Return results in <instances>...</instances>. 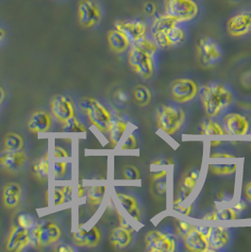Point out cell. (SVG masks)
Returning <instances> with one entry per match:
<instances>
[{
  "instance_id": "6da1fadb",
  "label": "cell",
  "mask_w": 251,
  "mask_h": 252,
  "mask_svg": "<svg viewBox=\"0 0 251 252\" xmlns=\"http://www.w3.org/2000/svg\"><path fill=\"white\" fill-rule=\"evenodd\" d=\"M198 94L206 115L210 118L220 116L233 103L232 92L221 83L203 85Z\"/></svg>"
},
{
  "instance_id": "7a4b0ae2",
  "label": "cell",
  "mask_w": 251,
  "mask_h": 252,
  "mask_svg": "<svg viewBox=\"0 0 251 252\" xmlns=\"http://www.w3.org/2000/svg\"><path fill=\"white\" fill-rule=\"evenodd\" d=\"M185 113L181 108L172 105H160L156 110L157 124L167 135L177 133L185 123Z\"/></svg>"
},
{
  "instance_id": "3957f363",
  "label": "cell",
  "mask_w": 251,
  "mask_h": 252,
  "mask_svg": "<svg viewBox=\"0 0 251 252\" xmlns=\"http://www.w3.org/2000/svg\"><path fill=\"white\" fill-rule=\"evenodd\" d=\"M164 11L178 23L183 24L197 17L199 7L194 0H164Z\"/></svg>"
},
{
  "instance_id": "277c9868",
  "label": "cell",
  "mask_w": 251,
  "mask_h": 252,
  "mask_svg": "<svg viewBox=\"0 0 251 252\" xmlns=\"http://www.w3.org/2000/svg\"><path fill=\"white\" fill-rule=\"evenodd\" d=\"M31 245L35 248H45L56 244L61 239L62 231L57 224L44 221L36 224L31 232Z\"/></svg>"
},
{
  "instance_id": "5b68a950",
  "label": "cell",
  "mask_w": 251,
  "mask_h": 252,
  "mask_svg": "<svg viewBox=\"0 0 251 252\" xmlns=\"http://www.w3.org/2000/svg\"><path fill=\"white\" fill-rule=\"evenodd\" d=\"M128 63L141 78L150 79L154 74V56L131 45L128 53Z\"/></svg>"
},
{
  "instance_id": "8992f818",
  "label": "cell",
  "mask_w": 251,
  "mask_h": 252,
  "mask_svg": "<svg viewBox=\"0 0 251 252\" xmlns=\"http://www.w3.org/2000/svg\"><path fill=\"white\" fill-rule=\"evenodd\" d=\"M146 249L149 252H174L177 249L176 238L170 233L153 229L145 235Z\"/></svg>"
},
{
  "instance_id": "52a82bcc",
  "label": "cell",
  "mask_w": 251,
  "mask_h": 252,
  "mask_svg": "<svg viewBox=\"0 0 251 252\" xmlns=\"http://www.w3.org/2000/svg\"><path fill=\"white\" fill-rule=\"evenodd\" d=\"M85 113L93 126L103 133L109 132L113 122V116L102 104L94 98H90V103L85 110Z\"/></svg>"
},
{
  "instance_id": "ba28073f",
  "label": "cell",
  "mask_w": 251,
  "mask_h": 252,
  "mask_svg": "<svg viewBox=\"0 0 251 252\" xmlns=\"http://www.w3.org/2000/svg\"><path fill=\"white\" fill-rule=\"evenodd\" d=\"M170 92L176 103L185 104L194 99L199 92V88L194 80L183 78L172 83Z\"/></svg>"
},
{
  "instance_id": "9c48e42d",
  "label": "cell",
  "mask_w": 251,
  "mask_h": 252,
  "mask_svg": "<svg viewBox=\"0 0 251 252\" xmlns=\"http://www.w3.org/2000/svg\"><path fill=\"white\" fill-rule=\"evenodd\" d=\"M197 54L203 66L212 67L221 60L222 50L216 40L211 37H203L198 43Z\"/></svg>"
},
{
  "instance_id": "30bf717a",
  "label": "cell",
  "mask_w": 251,
  "mask_h": 252,
  "mask_svg": "<svg viewBox=\"0 0 251 252\" xmlns=\"http://www.w3.org/2000/svg\"><path fill=\"white\" fill-rule=\"evenodd\" d=\"M222 126L226 134L245 136L251 129V122L247 116L238 113H228L223 116Z\"/></svg>"
},
{
  "instance_id": "8fae6325",
  "label": "cell",
  "mask_w": 251,
  "mask_h": 252,
  "mask_svg": "<svg viewBox=\"0 0 251 252\" xmlns=\"http://www.w3.org/2000/svg\"><path fill=\"white\" fill-rule=\"evenodd\" d=\"M228 34L233 37H243L251 32V9L241 10L228 20Z\"/></svg>"
},
{
  "instance_id": "7c38bea8",
  "label": "cell",
  "mask_w": 251,
  "mask_h": 252,
  "mask_svg": "<svg viewBox=\"0 0 251 252\" xmlns=\"http://www.w3.org/2000/svg\"><path fill=\"white\" fill-rule=\"evenodd\" d=\"M114 29L118 30L127 37L131 45L137 43L147 36L148 27L142 20H118L114 23Z\"/></svg>"
},
{
  "instance_id": "4fadbf2b",
  "label": "cell",
  "mask_w": 251,
  "mask_h": 252,
  "mask_svg": "<svg viewBox=\"0 0 251 252\" xmlns=\"http://www.w3.org/2000/svg\"><path fill=\"white\" fill-rule=\"evenodd\" d=\"M101 10L93 0H81L79 4V20L82 27L93 28L101 20Z\"/></svg>"
},
{
  "instance_id": "5bb4252c",
  "label": "cell",
  "mask_w": 251,
  "mask_h": 252,
  "mask_svg": "<svg viewBox=\"0 0 251 252\" xmlns=\"http://www.w3.org/2000/svg\"><path fill=\"white\" fill-rule=\"evenodd\" d=\"M183 239L184 248L188 252H211L208 237L198 229L197 226H194L183 236Z\"/></svg>"
},
{
  "instance_id": "9a60e30c",
  "label": "cell",
  "mask_w": 251,
  "mask_h": 252,
  "mask_svg": "<svg viewBox=\"0 0 251 252\" xmlns=\"http://www.w3.org/2000/svg\"><path fill=\"white\" fill-rule=\"evenodd\" d=\"M29 230L30 229H25L19 225L13 226L7 239V250L9 252H14L25 250L31 244V235Z\"/></svg>"
},
{
  "instance_id": "2e32d148",
  "label": "cell",
  "mask_w": 251,
  "mask_h": 252,
  "mask_svg": "<svg viewBox=\"0 0 251 252\" xmlns=\"http://www.w3.org/2000/svg\"><path fill=\"white\" fill-rule=\"evenodd\" d=\"M27 160L23 151L4 150L0 153V168L8 172H17L23 168Z\"/></svg>"
},
{
  "instance_id": "e0dca14e",
  "label": "cell",
  "mask_w": 251,
  "mask_h": 252,
  "mask_svg": "<svg viewBox=\"0 0 251 252\" xmlns=\"http://www.w3.org/2000/svg\"><path fill=\"white\" fill-rule=\"evenodd\" d=\"M51 111L58 121L63 124L75 116L73 104L63 95H56L53 97L51 101Z\"/></svg>"
},
{
  "instance_id": "ac0fdd59",
  "label": "cell",
  "mask_w": 251,
  "mask_h": 252,
  "mask_svg": "<svg viewBox=\"0 0 251 252\" xmlns=\"http://www.w3.org/2000/svg\"><path fill=\"white\" fill-rule=\"evenodd\" d=\"M73 239L77 246L95 248L101 241V232L96 226L92 227L91 229H79L73 233Z\"/></svg>"
},
{
  "instance_id": "d6986e66",
  "label": "cell",
  "mask_w": 251,
  "mask_h": 252,
  "mask_svg": "<svg viewBox=\"0 0 251 252\" xmlns=\"http://www.w3.org/2000/svg\"><path fill=\"white\" fill-rule=\"evenodd\" d=\"M208 241L211 252L221 251L227 248L230 242V231L228 228L222 226L212 227L208 235Z\"/></svg>"
},
{
  "instance_id": "ffe728a7",
  "label": "cell",
  "mask_w": 251,
  "mask_h": 252,
  "mask_svg": "<svg viewBox=\"0 0 251 252\" xmlns=\"http://www.w3.org/2000/svg\"><path fill=\"white\" fill-rule=\"evenodd\" d=\"M198 181H199V172L193 170L187 173L180 183L178 194L175 199H178L181 201H186L188 197L193 194Z\"/></svg>"
},
{
  "instance_id": "44dd1931",
  "label": "cell",
  "mask_w": 251,
  "mask_h": 252,
  "mask_svg": "<svg viewBox=\"0 0 251 252\" xmlns=\"http://www.w3.org/2000/svg\"><path fill=\"white\" fill-rule=\"evenodd\" d=\"M22 196L20 185L16 183L6 184L2 191L3 204L7 209H15L19 205Z\"/></svg>"
},
{
  "instance_id": "7402d4cb",
  "label": "cell",
  "mask_w": 251,
  "mask_h": 252,
  "mask_svg": "<svg viewBox=\"0 0 251 252\" xmlns=\"http://www.w3.org/2000/svg\"><path fill=\"white\" fill-rule=\"evenodd\" d=\"M28 126L33 133L47 132L51 126V116L44 111H37L31 116Z\"/></svg>"
},
{
  "instance_id": "603a6c76",
  "label": "cell",
  "mask_w": 251,
  "mask_h": 252,
  "mask_svg": "<svg viewBox=\"0 0 251 252\" xmlns=\"http://www.w3.org/2000/svg\"><path fill=\"white\" fill-rule=\"evenodd\" d=\"M133 230L126 229L124 227H117L113 229L110 235V242L115 249L122 250L128 247L132 242Z\"/></svg>"
},
{
  "instance_id": "cb8c5ba5",
  "label": "cell",
  "mask_w": 251,
  "mask_h": 252,
  "mask_svg": "<svg viewBox=\"0 0 251 252\" xmlns=\"http://www.w3.org/2000/svg\"><path fill=\"white\" fill-rule=\"evenodd\" d=\"M117 199L120 205L126 211V213L135 221H141V213L138 205L137 200L132 195H126L124 193H116Z\"/></svg>"
},
{
  "instance_id": "d4e9b609",
  "label": "cell",
  "mask_w": 251,
  "mask_h": 252,
  "mask_svg": "<svg viewBox=\"0 0 251 252\" xmlns=\"http://www.w3.org/2000/svg\"><path fill=\"white\" fill-rule=\"evenodd\" d=\"M108 43L112 50L115 53H123L127 50L131 43L127 37L118 30L114 29L108 34Z\"/></svg>"
},
{
  "instance_id": "484cf974",
  "label": "cell",
  "mask_w": 251,
  "mask_h": 252,
  "mask_svg": "<svg viewBox=\"0 0 251 252\" xmlns=\"http://www.w3.org/2000/svg\"><path fill=\"white\" fill-rule=\"evenodd\" d=\"M178 23L176 20H174L168 14H158L155 15L152 23L150 26V33L151 35L157 34V33H165Z\"/></svg>"
},
{
  "instance_id": "4316f807",
  "label": "cell",
  "mask_w": 251,
  "mask_h": 252,
  "mask_svg": "<svg viewBox=\"0 0 251 252\" xmlns=\"http://www.w3.org/2000/svg\"><path fill=\"white\" fill-rule=\"evenodd\" d=\"M240 214L233 208H220L216 209L215 211L206 214L202 218V220L208 221H231L239 218Z\"/></svg>"
},
{
  "instance_id": "83f0119b",
  "label": "cell",
  "mask_w": 251,
  "mask_h": 252,
  "mask_svg": "<svg viewBox=\"0 0 251 252\" xmlns=\"http://www.w3.org/2000/svg\"><path fill=\"white\" fill-rule=\"evenodd\" d=\"M127 126H128L127 123L124 120L118 119V118L116 119L113 118V122L108 133L110 134V140L114 147H116L119 144V142L125 134Z\"/></svg>"
},
{
  "instance_id": "f1b7e54d",
  "label": "cell",
  "mask_w": 251,
  "mask_h": 252,
  "mask_svg": "<svg viewBox=\"0 0 251 252\" xmlns=\"http://www.w3.org/2000/svg\"><path fill=\"white\" fill-rule=\"evenodd\" d=\"M199 133L206 136H222L226 134L223 126L211 118L207 119L200 124Z\"/></svg>"
},
{
  "instance_id": "f546056e",
  "label": "cell",
  "mask_w": 251,
  "mask_h": 252,
  "mask_svg": "<svg viewBox=\"0 0 251 252\" xmlns=\"http://www.w3.org/2000/svg\"><path fill=\"white\" fill-rule=\"evenodd\" d=\"M166 39L168 47L180 46L186 39L185 29L181 24H177L166 32Z\"/></svg>"
},
{
  "instance_id": "4dcf8cb0",
  "label": "cell",
  "mask_w": 251,
  "mask_h": 252,
  "mask_svg": "<svg viewBox=\"0 0 251 252\" xmlns=\"http://www.w3.org/2000/svg\"><path fill=\"white\" fill-rule=\"evenodd\" d=\"M106 186L104 185H94L88 188L86 191L87 202L92 207H98L102 203L104 196L106 194Z\"/></svg>"
},
{
  "instance_id": "1f68e13d",
  "label": "cell",
  "mask_w": 251,
  "mask_h": 252,
  "mask_svg": "<svg viewBox=\"0 0 251 252\" xmlns=\"http://www.w3.org/2000/svg\"><path fill=\"white\" fill-rule=\"evenodd\" d=\"M133 96L139 106L146 107L152 100V92L147 85L138 84L133 90Z\"/></svg>"
},
{
  "instance_id": "d6a6232c",
  "label": "cell",
  "mask_w": 251,
  "mask_h": 252,
  "mask_svg": "<svg viewBox=\"0 0 251 252\" xmlns=\"http://www.w3.org/2000/svg\"><path fill=\"white\" fill-rule=\"evenodd\" d=\"M32 171L39 181L46 182L48 180V173H49L48 154H46L42 159L35 162L32 166Z\"/></svg>"
},
{
  "instance_id": "836d02e7",
  "label": "cell",
  "mask_w": 251,
  "mask_h": 252,
  "mask_svg": "<svg viewBox=\"0 0 251 252\" xmlns=\"http://www.w3.org/2000/svg\"><path fill=\"white\" fill-rule=\"evenodd\" d=\"M4 147L5 150L9 151H22L24 147L23 138L15 132H10L5 137Z\"/></svg>"
},
{
  "instance_id": "e575fe53",
  "label": "cell",
  "mask_w": 251,
  "mask_h": 252,
  "mask_svg": "<svg viewBox=\"0 0 251 252\" xmlns=\"http://www.w3.org/2000/svg\"><path fill=\"white\" fill-rule=\"evenodd\" d=\"M210 171L217 176H228L237 171L238 165L236 163H223V164H210Z\"/></svg>"
},
{
  "instance_id": "d590c367",
  "label": "cell",
  "mask_w": 251,
  "mask_h": 252,
  "mask_svg": "<svg viewBox=\"0 0 251 252\" xmlns=\"http://www.w3.org/2000/svg\"><path fill=\"white\" fill-rule=\"evenodd\" d=\"M63 131L70 133H84L86 131L84 126L79 122V120L74 116L70 118L68 121L63 124Z\"/></svg>"
},
{
  "instance_id": "8d00e7d4",
  "label": "cell",
  "mask_w": 251,
  "mask_h": 252,
  "mask_svg": "<svg viewBox=\"0 0 251 252\" xmlns=\"http://www.w3.org/2000/svg\"><path fill=\"white\" fill-rule=\"evenodd\" d=\"M133 45L138 46L142 50L148 52L149 54L152 55V56H155V54L157 53V51L159 49V47L156 45V43L152 40V38H148L147 36L144 37L143 39H141L140 41H138L137 43H135Z\"/></svg>"
},
{
  "instance_id": "74e56055",
  "label": "cell",
  "mask_w": 251,
  "mask_h": 252,
  "mask_svg": "<svg viewBox=\"0 0 251 252\" xmlns=\"http://www.w3.org/2000/svg\"><path fill=\"white\" fill-rule=\"evenodd\" d=\"M172 208L175 212L180 213L185 217H189L193 213V204H186L185 201H181L178 199L173 200Z\"/></svg>"
},
{
  "instance_id": "f35d334b",
  "label": "cell",
  "mask_w": 251,
  "mask_h": 252,
  "mask_svg": "<svg viewBox=\"0 0 251 252\" xmlns=\"http://www.w3.org/2000/svg\"><path fill=\"white\" fill-rule=\"evenodd\" d=\"M153 185V192L157 195H165L167 192V184H166V178L160 180H152Z\"/></svg>"
},
{
  "instance_id": "ab89813d",
  "label": "cell",
  "mask_w": 251,
  "mask_h": 252,
  "mask_svg": "<svg viewBox=\"0 0 251 252\" xmlns=\"http://www.w3.org/2000/svg\"><path fill=\"white\" fill-rule=\"evenodd\" d=\"M123 176L127 181H137L140 179V172L137 167L133 165H127L123 169Z\"/></svg>"
},
{
  "instance_id": "60d3db41",
  "label": "cell",
  "mask_w": 251,
  "mask_h": 252,
  "mask_svg": "<svg viewBox=\"0 0 251 252\" xmlns=\"http://www.w3.org/2000/svg\"><path fill=\"white\" fill-rule=\"evenodd\" d=\"M17 225L23 227L25 229H31L34 227V221L30 215H20L17 218Z\"/></svg>"
},
{
  "instance_id": "b9f144b4",
  "label": "cell",
  "mask_w": 251,
  "mask_h": 252,
  "mask_svg": "<svg viewBox=\"0 0 251 252\" xmlns=\"http://www.w3.org/2000/svg\"><path fill=\"white\" fill-rule=\"evenodd\" d=\"M137 148V140L136 137L133 134H129L127 137L126 138L122 147L120 148L121 150H132Z\"/></svg>"
},
{
  "instance_id": "7bdbcfd3",
  "label": "cell",
  "mask_w": 251,
  "mask_h": 252,
  "mask_svg": "<svg viewBox=\"0 0 251 252\" xmlns=\"http://www.w3.org/2000/svg\"><path fill=\"white\" fill-rule=\"evenodd\" d=\"M193 227H194L193 225H191V224H189V223H187V222H185V221H183V220H178V224H177L176 229H177V231H178L179 235L182 236V238H183V236H184L189 230H191Z\"/></svg>"
},
{
  "instance_id": "ee69618b",
  "label": "cell",
  "mask_w": 251,
  "mask_h": 252,
  "mask_svg": "<svg viewBox=\"0 0 251 252\" xmlns=\"http://www.w3.org/2000/svg\"><path fill=\"white\" fill-rule=\"evenodd\" d=\"M67 168V162L66 161H56L54 163V174L56 178H61L65 175Z\"/></svg>"
},
{
  "instance_id": "f6af8a7d",
  "label": "cell",
  "mask_w": 251,
  "mask_h": 252,
  "mask_svg": "<svg viewBox=\"0 0 251 252\" xmlns=\"http://www.w3.org/2000/svg\"><path fill=\"white\" fill-rule=\"evenodd\" d=\"M64 202H66V199H65V195H64V193H63L62 187H60V188L56 187L55 188V193H54V204H55V206L62 205Z\"/></svg>"
},
{
  "instance_id": "bcb514c9",
  "label": "cell",
  "mask_w": 251,
  "mask_h": 252,
  "mask_svg": "<svg viewBox=\"0 0 251 252\" xmlns=\"http://www.w3.org/2000/svg\"><path fill=\"white\" fill-rule=\"evenodd\" d=\"M211 159H235L236 156L232 155L228 152H223V151H218V152H212L210 154Z\"/></svg>"
},
{
  "instance_id": "7dc6e473",
  "label": "cell",
  "mask_w": 251,
  "mask_h": 252,
  "mask_svg": "<svg viewBox=\"0 0 251 252\" xmlns=\"http://www.w3.org/2000/svg\"><path fill=\"white\" fill-rule=\"evenodd\" d=\"M156 12H157V7H156L155 3H153V2H147L144 5V12L148 16H155Z\"/></svg>"
},
{
  "instance_id": "c3c4849f",
  "label": "cell",
  "mask_w": 251,
  "mask_h": 252,
  "mask_svg": "<svg viewBox=\"0 0 251 252\" xmlns=\"http://www.w3.org/2000/svg\"><path fill=\"white\" fill-rule=\"evenodd\" d=\"M54 155H55V158L57 159H61V158H67L68 157V153L66 150L63 149V148H60V147H56L55 150H54Z\"/></svg>"
},
{
  "instance_id": "681fc988",
  "label": "cell",
  "mask_w": 251,
  "mask_h": 252,
  "mask_svg": "<svg viewBox=\"0 0 251 252\" xmlns=\"http://www.w3.org/2000/svg\"><path fill=\"white\" fill-rule=\"evenodd\" d=\"M244 195H245V198L251 203V181L250 183H248V184L245 185V187H244Z\"/></svg>"
},
{
  "instance_id": "f907efd6",
  "label": "cell",
  "mask_w": 251,
  "mask_h": 252,
  "mask_svg": "<svg viewBox=\"0 0 251 252\" xmlns=\"http://www.w3.org/2000/svg\"><path fill=\"white\" fill-rule=\"evenodd\" d=\"M55 251L58 252H73L74 249L68 244H62L61 246H58Z\"/></svg>"
},
{
  "instance_id": "816d5d0a",
  "label": "cell",
  "mask_w": 251,
  "mask_h": 252,
  "mask_svg": "<svg viewBox=\"0 0 251 252\" xmlns=\"http://www.w3.org/2000/svg\"><path fill=\"white\" fill-rule=\"evenodd\" d=\"M167 177V171L166 170H159L152 174V180H160Z\"/></svg>"
},
{
  "instance_id": "f5cc1de1",
  "label": "cell",
  "mask_w": 251,
  "mask_h": 252,
  "mask_svg": "<svg viewBox=\"0 0 251 252\" xmlns=\"http://www.w3.org/2000/svg\"><path fill=\"white\" fill-rule=\"evenodd\" d=\"M64 195H65V199H66V202L67 201H71V198H72V187L71 186H63L62 187Z\"/></svg>"
},
{
  "instance_id": "db71d44e",
  "label": "cell",
  "mask_w": 251,
  "mask_h": 252,
  "mask_svg": "<svg viewBox=\"0 0 251 252\" xmlns=\"http://www.w3.org/2000/svg\"><path fill=\"white\" fill-rule=\"evenodd\" d=\"M233 208L240 214V213H242V212H244V211H246L248 209V205H247V203L244 200H240L239 202Z\"/></svg>"
},
{
  "instance_id": "11a10c76",
  "label": "cell",
  "mask_w": 251,
  "mask_h": 252,
  "mask_svg": "<svg viewBox=\"0 0 251 252\" xmlns=\"http://www.w3.org/2000/svg\"><path fill=\"white\" fill-rule=\"evenodd\" d=\"M119 222H120V226L121 227H124L126 229H130V230H133V229L131 228V226L129 225V223L126 222L125 218H123L121 215H119Z\"/></svg>"
},
{
  "instance_id": "9f6ffc18",
  "label": "cell",
  "mask_w": 251,
  "mask_h": 252,
  "mask_svg": "<svg viewBox=\"0 0 251 252\" xmlns=\"http://www.w3.org/2000/svg\"><path fill=\"white\" fill-rule=\"evenodd\" d=\"M117 96H118V99L120 100V101H122V102H126V100H127V96H126V94L125 93L123 92V91H119V92H117Z\"/></svg>"
},
{
  "instance_id": "6f0895ef",
  "label": "cell",
  "mask_w": 251,
  "mask_h": 252,
  "mask_svg": "<svg viewBox=\"0 0 251 252\" xmlns=\"http://www.w3.org/2000/svg\"><path fill=\"white\" fill-rule=\"evenodd\" d=\"M85 188L81 185V184H80L79 185V198H81L83 195H85Z\"/></svg>"
},
{
  "instance_id": "680465c9",
  "label": "cell",
  "mask_w": 251,
  "mask_h": 252,
  "mask_svg": "<svg viewBox=\"0 0 251 252\" xmlns=\"http://www.w3.org/2000/svg\"><path fill=\"white\" fill-rule=\"evenodd\" d=\"M5 99V91L3 90L2 87H0V105L4 101Z\"/></svg>"
},
{
  "instance_id": "91938a15",
  "label": "cell",
  "mask_w": 251,
  "mask_h": 252,
  "mask_svg": "<svg viewBox=\"0 0 251 252\" xmlns=\"http://www.w3.org/2000/svg\"><path fill=\"white\" fill-rule=\"evenodd\" d=\"M220 145H221V141H212L211 142V147L212 148H217Z\"/></svg>"
},
{
  "instance_id": "94428289",
  "label": "cell",
  "mask_w": 251,
  "mask_h": 252,
  "mask_svg": "<svg viewBox=\"0 0 251 252\" xmlns=\"http://www.w3.org/2000/svg\"><path fill=\"white\" fill-rule=\"evenodd\" d=\"M4 37H5V32L2 29H0V42L3 40Z\"/></svg>"
}]
</instances>
